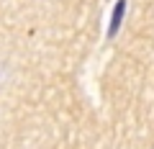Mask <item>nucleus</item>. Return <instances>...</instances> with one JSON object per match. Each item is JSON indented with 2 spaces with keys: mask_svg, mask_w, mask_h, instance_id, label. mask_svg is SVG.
<instances>
[{
  "mask_svg": "<svg viewBox=\"0 0 154 149\" xmlns=\"http://www.w3.org/2000/svg\"><path fill=\"white\" fill-rule=\"evenodd\" d=\"M123 13H126V0H118L113 8V16H110V23H108V36H116L118 28H121V21H123Z\"/></svg>",
  "mask_w": 154,
  "mask_h": 149,
  "instance_id": "obj_1",
  "label": "nucleus"
}]
</instances>
